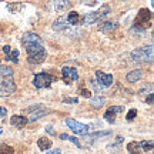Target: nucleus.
Returning <instances> with one entry per match:
<instances>
[{"label": "nucleus", "mask_w": 154, "mask_h": 154, "mask_svg": "<svg viewBox=\"0 0 154 154\" xmlns=\"http://www.w3.org/2000/svg\"><path fill=\"white\" fill-rule=\"evenodd\" d=\"M22 44L27 53V61L30 64H42L46 57V47L44 42L36 33H24L22 36Z\"/></svg>", "instance_id": "1"}, {"label": "nucleus", "mask_w": 154, "mask_h": 154, "mask_svg": "<svg viewBox=\"0 0 154 154\" xmlns=\"http://www.w3.org/2000/svg\"><path fill=\"white\" fill-rule=\"evenodd\" d=\"M151 20H153V14L149 9H140L137 13V16L133 22V30L136 32H146L147 29L151 27Z\"/></svg>", "instance_id": "2"}, {"label": "nucleus", "mask_w": 154, "mask_h": 154, "mask_svg": "<svg viewBox=\"0 0 154 154\" xmlns=\"http://www.w3.org/2000/svg\"><path fill=\"white\" fill-rule=\"evenodd\" d=\"M110 13V6L109 5H101L99 10L96 11H90V13H86L82 19V23L84 26H88V24H93V23L101 20L103 17H106Z\"/></svg>", "instance_id": "3"}, {"label": "nucleus", "mask_w": 154, "mask_h": 154, "mask_svg": "<svg viewBox=\"0 0 154 154\" xmlns=\"http://www.w3.org/2000/svg\"><path fill=\"white\" fill-rule=\"evenodd\" d=\"M153 46L150 44V46H143V47H138V49L133 50L131 53H130V57H131V60L134 61H151L153 60Z\"/></svg>", "instance_id": "4"}, {"label": "nucleus", "mask_w": 154, "mask_h": 154, "mask_svg": "<svg viewBox=\"0 0 154 154\" xmlns=\"http://www.w3.org/2000/svg\"><path fill=\"white\" fill-rule=\"evenodd\" d=\"M54 79L56 76H53V74H50L47 72L37 73L33 77V86L36 88H47L51 86V83L54 82Z\"/></svg>", "instance_id": "5"}, {"label": "nucleus", "mask_w": 154, "mask_h": 154, "mask_svg": "<svg viewBox=\"0 0 154 154\" xmlns=\"http://www.w3.org/2000/svg\"><path fill=\"white\" fill-rule=\"evenodd\" d=\"M26 113H30V117H29L27 120L29 121H37V120H40L42 117H44L46 114H49L50 113V110L49 109H46L44 106H42V104H36V106H32V107H29V109H26Z\"/></svg>", "instance_id": "6"}, {"label": "nucleus", "mask_w": 154, "mask_h": 154, "mask_svg": "<svg viewBox=\"0 0 154 154\" xmlns=\"http://www.w3.org/2000/svg\"><path fill=\"white\" fill-rule=\"evenodd\" d=\"M66 124L73 133H76L79 136H86V134L90 131V126L83 124V123H79V121L74 120V119H66Z\"/></svg>", "instance_id": "7"}, {"label": "nucleus", "mask_w": 154, "mask_h": 154, "mask_svg": "<svg viewBox=\"0 0 154 154\" xmlns=\"http://www.w3.org/2000/svg\"><path fill=\"white\" fill-rule=\"evenodd\" d=\"M16 91V83L13 79H3L0 80V97H7Z\"/></svg>", "instance_id": "8"}, {"label": "nucleus", "mask_w": 154, "mask_h": 154, "mask_svg": "<svg viewBox=\"0 0 154 154\" xmlns=\"http://www.w3.org/2000/svg\"><path fill=\"white\" fill-rule=\"evenodd\" d=\"M61 77H63V82L66 84H70L72 82H77L79 80V72L74 67L64 66L61 69Z\"/></svg>", "instance_id": "9"}, {"label": "nucleus", "mask_w": 154, "mask_h": 154, "mask_svg": "<svg viewBox=\"0 0 154 154\" xmlns=\"http://www.w3.org/2000/svg\"><path fill=\"white\" fill-rule=\"evenodd\" d=\"M121 111H124V107L123 106H111V107H109L107 110H106L104 113V120L107 121V123H110V124H113L116 121V117H117V113H121Z\"/></svg>", "instance_id": "10"}, {"label": "nucleus", "mask_w": 154, "mask_h": 154, "mask_svg": "<svg viewBox=\"0 0 154 154\" xmlns=\"http://www.w3.org/2000/svg\"><path fill=\"white\" fill-rule=\"evenodd\" d=\"M96 82L99 83L103 88L110 87L111 84H113V76H111V74H106V73L97 70V72H96Z\"/></svg>", "instance_id": "11"}, {"label": "nucleus", "mask_w": 154, "mask_h": 154, "mask_svg": "<svg viewBox=\"0 0 154 154\" xmlns=\"http://www.w3.org/2000/svg\"><path fill=\"white\" fill-rule=\"evenodd\" d=\"M29 123V120L24 117V116H19V114H14L10 117V124L11 126L17 127V128H22V127H24L26 124Z\"/></svg>", "instance_id": "12"}, {"label": "nucleus", "mask_w": 154, "mask_h": 154, "mask_svg": "<svg viewBox=\"0 0 154 154\" xmlns=\"http://www.w3.org/2000/svg\"><path fill=\"white\" fill-rule=\"evenodd\" d=\"M117 27H119V24L116 22H101L97 29H99L100 32H103V33H110V32L116 30Z\"/></svg>", "instance_id": "13"}, {"label": "nucleus", "mask_w": 154, "mask_h": 154, "mask_svg": "<svg viewBox=\"0 0 154 154\" xmlns=\"http://www.w3.org/2000/svg\"><path fill=\"white\" fill-rule=\"evenodd\" d=\"M67 27V20H66V14L64 16H60L54 23H53V30L56 32H61Z\"/></svg>", "instance_id": "14"}, {"label": "nucleus", "mask_w": 154, "mask_h": 154, "mask_svg": "<svg viewBox=\"0 0 154 154\" xmlns=\"http://www.w3.org/2000/svg\"><path fill=\"white\" fill-rule=\"evenodd\" d=\"M141 76H143V72H141L140 69H136V70H131V72L128 73L126 79L128 83H136L141 79Z\"/></svg>", "instance_id": "15"}, {"label": "nucleus", "mask_w": 154, "mask_h": 154, "mask_svg": "<svg viewBox=\"0 0 154 154\" xmlns=\"http://www.w3.org/2000/svg\"><path fill=\"white\" fill-rule=\"evenodd\" d=\"M111 130H104V131H97V133H91L90 136H87L86 137V140H87L88 143H93L94 140H97L99 137H103V136H110L111 134Z\"/></svg>", "instance_id": "16"}, {"label": "nucleus", "mask_w": 154, "mask_h": 154, "mask_svg": "<svg viewBox=\"0 0 154 154\" xmlns=\"http://www.w3.org/2000/svg\"><path fill=\"white\" fill-rule=\"evenodd\" d=\"M66 20H67V24H72V26H76L80 23V16L77 11H70L69 14H66Z\"/></svg>", "instance_id": "17"}, {"label": "nucleus", "mask_w": 154, "mask_h": 154, "mask_svg": "<svg viewBox=\"0 0 154 154\" xmlns=\"http://www.w3.org/2000/svg\"><path fill=\"white\" fill-rule=\"evenodd\" d=\"M127 151L130 154H141L143 153V150L140 147V143H137V141H130V143L127 144Z\"/></svg>", "instance_id": "18"}, {"label": "nucleus", "mask_w": 154, "mask_h": 154, "mask_svg": "<svg viewBox=\"0 0 154 154\" xmlns=\"http://www.w3.org/2000/svg\"><path fill=\"white\" fill-rule=\"evenodd\" d=\"M106 103V99L103 96H97V97H91L90 99V106L94 107V109H100V107H103Z\"/></svg>", "instance_id": "19"}, {"label": "nucleus", "mask_w": 154, "mask_h": 154, "mask_svg": "<svg viewBox=\"0 0 154 154\" xmlns=\"http://www.w3.org/2000/svg\"><path fill=\"white\" fill-rule=\"evenodd\" d=\"M37 146L40 150H49L51 146H53V143H51V140L50 138H46V137H42L37 140Z\"/></svg>", "instance_id": "20"}, {"label": "nucleus", "mask_w": 154, "mask_h": 154, "mask_svg": "<svg viewBox=\"0 0 154 154\" xmlns=\"http://www.w3.org/2000/svg\"><path fill=\"white\" fill-rule=\"evenodd\" d=\"M60 138H61V140H69V141H72V143H74V144H76V147H77V149H84V147L82 146V143L79 141V138L73 137V136H69V134H66V133H63V134H60Z\"/></svg>", "instance_id": "21"}, {"label": "nucleus", "mask_w": 154, "mask_h": 154, "mask_svg": "<svg viewBox=\"0 0 154 154\" xmlns=\"http://www.w3.org/2000/svg\"><path fill=\"white\" fill-rule=\"evenodd\" d=\"M6 60H9V61H13V63H19V50L17 49H11L10 50V53L6 56Z\"/></svg>", "instance_id": "22"}, {"label": "nucleus", "mask_w": 154, "mask_h": 154, "mask_svg": "<svg viewBox=\"0 0 154 154\" xmlns=\"http://www.w3.org/2000/svg\"><path fill=\"white\" fill-rule=\"evenodd\" d=\"M77 93L80 96H83V97H86V99H91V91L84 87V83H80V86L77 88Z\"/></svg>", "instance_id": "23"}, {"label": "nucleus", "mask_w": 154, "mask_h": 154, "mask_svg": "<svg viewBox=\"0 0 154 154\" xmlns=\"http://www.w3.org/2000/svg\"><path fill=\"white\" fill-rule=\"evenodd\" d=\"M0 76L6 77V79H11L13 76V70L9 66H0Z\"/></svg>", "instance_id": "24"}, {"label": "nucleus", "mask_w": 154, "mask_h": 154, "mask_svg": "<svg viewBox=\"0 0 154 154\" xmlns=\"http://www.w3.org/2000/svg\"><path fill=\"white\" fill-rule=\"evenodd\" d=\"M13 153H14V149L11 146L5 144V143L0 144V154H13Z\"/></svg>", "instance_id": "25"}, {"label": "nucleus", "mask_w": 154, "mask_h": 154, "mask_svg": "<svg viewBox=\"0 0 154 154\" xmlns=\"http://www.w3.org/2000/svg\"><path fill=\"white\" fill-rule=\"evenodd\" d=\"M153 140H149V141H140V147L143 151H151L153 150Z\"/></svg>", "instance_id": "26"}, {"label": "nucleus", "mask_w": 154, "mask_h": 154, "mask_svg": "<svg viewBox=\"0 0 154 154\" xmlns=\"http://www.w3.org/2000/svg\"><path fill=\"white\" fill-rule=\"evenodd\" d=\"M70 6H72L70 2H56L54 3V7L57 10H66L67 7H70Z\"/></svg>", "instance_id": "27"}, {"label": "nucleus", "mask_w": 154, "mask_h": 154, "mask_svg": "<svg viewBox=\"0 0 154 154\" xmlns=\"http://www.w3.org/2000/svg\"><path fill=\"white\" fill-rule=\"evenodd\" d=\"M90 84L93 86V88H94V91H97V93H100L101 90H103V87L100 86L99 83L96 82V79H90Z\"/></svg>", "instance_id": "28"}, {"label": "nucleus", "mask_w": 154, "mask_h": 154, "mask_svg": "<svg viewBox=\"0 0 154 154\" xmlns=\"http://www.w3.org/2000/svg\"><path fill=\"white\" fill-rule=\"evenodd\" d=\"M136 116H137V110H136V109H131V110H130L128 113H127L126 120H127V121L134 120V119H136Z\"/></svg>", "instance_id": "29"}, {"label": "nucleus", "mask_w": 154, "mask_h": 154, "mask_svg": "<svg viewBox=\"0 0 154 154\" xmlns=\"http://www.w3.org/2000/svg\"><path fill=\"white\" fill-rule=\"evenodd\" d=\"M63 103H66V104H77L79 99L77 97H66V99H63Z\"/></svg>", "instance_id": "30"}, {"label": "nucleus", "mask_w": 154, "mask_h": 154, "mask_svg": "<svg viewBox=\"0 0 154 154\" xmlns=\"http://www.w3.org/2000/svg\"><path fill=\"white\" fill-rule=\"evenodd\" d=\"M46 131L49 133V134H51V136H56V130H53V126H51V124H47V126H46Z\"/></svg>", "instance_id": "31"}, {"label": "nucleus", "mask_w": 154, "mask_h": 154, "mask_svg": "<svg viewBox=\"0 0 154 154\" xmlns=\"http://www.w3.org/2000/svg\"><path fill=\"white\" fill-rule=\"evenodd\" d=\"M153 99H154V94H153V93H149L147 99H146V103L151 106V104H153Z\"/></svg>", "instance_id": "32"}, {"label": "nucleus", "mask_w": 154, "mask_h": 154, "mask_svg": "<svg viewBox=\"0 0 154 154\" xmlns=\"http://www.w3.org/2000/svg\"><path fill=\"white\" fill-rule=\"evenodd\" d=\"M5 116H7V110H6L5 107H0V119L5 117Z\"/></svg>", "instance_id": "33"}, {"label": "nucleus", "mask_w": 154, "mask_h": 154, "mask_svg": "<svg viewBox=\"0 0 154 154\" xmlns=\"http://www.w3.org/2000/svg\"><path fill=\"white\" fill-rule=\"evenodd\" d=\"M10 50H11L10 46H3V51H5V54H6V56L10 53Z\"/></svg>", "instance_id": "34"}, {"label": "nucleus", "mask_w": 154, "mask_h": 154, "mask_svg": "<svg viewBox=\"0 0 154 154\" xmlns=\"http://www.w3.org/2000/svg\"><path fill=\"white\" fill-rule=\"evenodd\" d=\"M47 154H61V150L60 149H56V150H51V151H49Z\"/></svg>", "instance_id": "35"}, {"label": "nucleus", "mask_w": 154, "mask_h": 154, "mask_svg": "<svg viewBox=\"0 0 154 154\" xmlns=\"http://www.w3.org/2000/svg\"><path fill=\"white\" fill-rule=\"evenodd\" d=\"M2 133H3V130H2V127H0V134H2Z\"/></svg>", "instance_id": "36"}]
</instances>
